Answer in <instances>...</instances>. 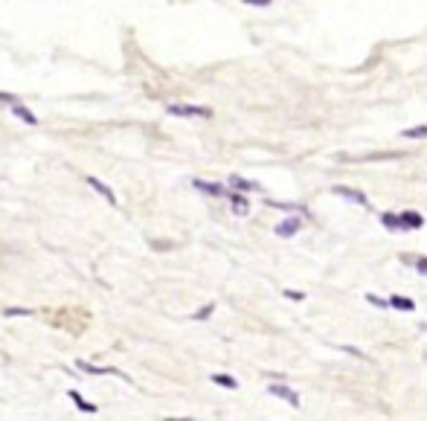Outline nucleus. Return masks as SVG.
Listing matches in <instances>:
<instances>
[{
	"label": "nucleus",
	"mask_w": 427,
	"mask_h": 421,
	"mask_svg": "<svg viewBox=\"0 0 427 421\" xmlns=\"http://www.w3.org/2000/svg\"><path fill=\"white\" fill-rule=\"evenodd\" d=\"M404 265H410L419 276H427V256H404V259H401Z\"/></svg>",
	"instance_id": "13"
},
{
	"label": "nucleus",
	"mask_w": 427,
	"mask_h": 421,
	"mask_svg": "<svg viewBox=\"0 0 427 421\" xmlns=\"http://www.w3.org/2000/svg\"><path fill=\"white\" fill-rule=\"evenodd\" d=\"M268 392L273 395V398L285 401L288 407H294V410H299V407H302V398H299V392H297V389H291L288 384H271V387H268Z\"/></svg>",
	"instance_id": "2"
},
{
	"label": "nucleus",
	"mask_w": 427,
	"mask_h": 421,
	"mask_svg": "<svg viewBox=\"0 0 427 421\" xmlns=\"http://www.w3.org/2000/svg\"><path fill=\"white\" fill-rule=\"evenodd\" d=\"M331 195H338V198H343V201H349V203H354V206L369 209V198H366L361 189H349V186H331Z\"/></svg>",
	"instance_id": "3"
},
{
	"label": "nucleus",
	"mask_w": 427,
	"mask_h": 421,
	"mask_svg": "<svg viewBox=\"0 0 427 421\" xmlns=\"http://www.w3.org/2000/svg\"><path fill=\"white\" fill-rule=\"evenodd\" d=\"M87 186H90V189H97V192H99V195H102L108 203H116V195L111 192V186H105L99 177H87Z\"/></svg>",
	"instance_id": "10"
},
{
	"label": "nucleus",
	"mask_w": 427,
	"mask_h": 421,
	"mask_svg": "<svg viewBox=\"0 0 427 421\" xmlns=\"http://www.w3.org/2000/svg\"><path fill=\"white\" fill-rule=\"evenodd\" d=\"M169 116H180V120H209L212 111L204 105H169L166 108Z\"/></svg>",
	"instance_id": "1"
},
{
	"label": "nucleus",
	"mask_w": 427,
	"mask_h": 421,
	"mask_svg": "<svg viewBox=\"0 0 427 421\" xmlns=\"http://www.w3.org/2000/svg\"><path fill=\"white\" fill-rule=\"evenodd\" d=\"M242 4H247V6H271L273 0H242Z\"/></svg>",
	"instance_id": "24"
},
{
	"label": "nucleus",
	"mask_w": 427,
	"mask_h": 421,
	"mask_svg": "<svg viewBox=\"0 0 427 421\" xmlns=\"http://www.w3.org/2000/svg\"><path fill=\"white\" fill-rule=\"evenodd\" d=\"M282 296H285V299H291V302H302V299H305V294H302V291H294V288H285V291H282Z\"/></svg>",
	"instance_id": "19"
},
{
	"label": "nucleus",
	"mask_w": 427,
	"mask_h": 421,
	"mask_svg": "<svg viewBox=\"0 0 427 421\" xmlns=\"http://www.w3.org/2000/svg\"><path fill=\"white\" fill-rule=\"evenodd\" d=\"M390 308H395V311H416V302L413 299H407V296H401V294H392L390 296Z\"/></svg>",
	"instance_id": "11"
},
{
	"label": "nucleus",
	"mask_w": 427,
	"mask_h": 421,
	"mask_svg": "<svg viewBox=\"0 0 427 421\" xmlns=\"http://www.w3.org/2000/svg\"><path fill=\"white\" fill-rule=\"evenodd\" d=\"M192 186L198 192H204V195H212V198H221V195H227V189L221 183H206V180H192Z\"/></svg>",
	"instance_id": "7"
},
{
	"label": "nucleus",
	"mask_w": 427,
	"mask_h": 421,
	"mask_svg": "<svg viewBox=\"0 0 427 421\" xmlns=\"http://www.w3.org/2000/svg\"><path fill=\"white\" fill-rule=\"evenodd\" d=\"M212 384H218V387H227V389H239V381L230 378V375H212Z\"/></svg>",
	"instance_id": "17"
},
{
	"label": "nucleus",
	"mask_w": 427,
	"mask_h": 421,
	"mask_svg": "<svg viewBox=\"0 0 427 421\" xmlns=\"http://www.w3.org/2000/svg\"><path fill=\"white\" fill-rule=\"evenodd\" d=\"M212 311H216V306H212V302H209V306H204L201 311H195V314H192V320H198V322H204L206 317H212Z\"/></svg>",
	"instance_id": "18"
},
{
	"label": "nucleus",
	"mask_w": 427,
	"mask_h": 421,
	"mask_svg": "<svg viewBox=\"0 0 427 421\" xmlns=\"http://www.w3.org/2000/svg\"><path fill=\"white\" fill-rule=\"evenodd\" d=\"M12 113H15V116H20V120L27 122V125H38V116H35V113H30V108L15 105V108H12Z\"/></svg>",
	"instance_id": "14"
},
{
	"label": "nucleus",
	"mask_w": 427,
	"mask_h": 421,
	"mask_svg": "<svg viewBox=\"0 0 427 421\" xmlns=\"http://www.w3.org/2000/svg\"><path fill=\"white\" fill-rule=\"evenodd\" d=\"M381 224H384L390 232H404V221H401V213H384V215H381Z\"/></svg>",
	"instance_id": "9"
},
{
	"label": "nucleus",
	"mask_w": 427,
	"mask_h": 421,
	"mask_svg": "<svg viewBox=\"0 0 427 421\" xmlns=\"http://www.w3.org/2000/svg\"><path fill=\"white\" fill-rule=\"evenodd\" d=\"M404 139H427V125H413V128H404L401 131Z\"/></svg>",
	"instance_id": "15"
},
{
	"label": "nucleus",
	"mask_w": 427,
	"mask_h": 421,
	"mask_svg": "<svg viewBox=\"0 0 427 421\" xmlns=\"http://www.w3.org/2000/svg\"><path fill=\"white\" fill-rule=\"evenodd\" d=\"M401 221H404V232H413V230L424 227V218L416 213V209H404V213H401Z\"/></svg>",
	"instance_id": "8"
},
{
	"label": "nucleus",
	"mask_w": 427,
	"mask_h": 421,
	"mask_svg": "<svg viewBox=\"0 0 427 421\" xmlns=\"http://www.w3.org/2000/svg\"><path fill=\"white\" fill-rule=\"evenodd\" d=\"M4 314H6V317H32L35 311H32V308H6Z\"/></svg>",
	"instance_id": "21"
},
{
	"label": "nucleus",
	"mask_w": 427,
	"mask_h": 421,
	"mask_svg": "<svg viewBox=\"0 0 427 421\" xmlns=\"http://www.w3.org/2000/svg\"><path fill=\"white\" fill-rule=\"evenodd\" d=\"M340 352L354 355V358H361V360H369V355H366V352H361V348H352V346H340Z\"/></svg>",
	"instance_id": "22"
},
{
	"label": "nucleus",
	"mask_w": 427,
	"mask_h": 421,
	"mask_svg": "<svg viewBox=\"0 0 427 421\" xmlns=\"http://www.w3.org/2000/svg\"><path fill=\"white\" fill-rule=\"evenodd\" d=\"M366 302H369V306H378V308H390V299H381L375 294H366Z\"/></svg>",
	"instance_id": "20"
},
{
	"label": "nucleus",
	"mask_w": 427,
	"mask_h": 421,
	"mask_svg": "<svg viewBox=\"0 0 427 421\" xmlns=\"http://www.w3.org/2000/svg\"><path fill=\"white\" fill-rule=\"evenodd\" d=\"M268 206H273V209H288V213H297V203H282V201H268Z\"/></svg>",
	"instance_id": "23"
},
{
	"label": "nucleus",
	"mask_w": 427,
	"mask_h": 421,
	"mask_svg": "<svg viewBox=\"0 0 427 421\" xmlns=\"http://www.w3.org/2000/svg\"><path fill=\"white\" fill-rule=\"evenodd\" d=\"M70 401H73V404H76L82 413H87V415H93V413H97V407H93V404H87V401L82 398L79 392H70Z\"/></svg>",
	"instance_id": "16"
},
{
	"label": "nucleus",
	"mask_w": 427,
	"mask_h": 421,
	"mask_svg": "<svg viewBox=\"0 0 427 421\" xmlns=\"http://www.w3.org/2000/svg\"><path fill=\"white\" fill-rule=\"evenodd\" d=\"M230 186H233V189H242V192H259V189H262L259 183H253V180H247V177H239V175L230 177Z\"/></svg>",
	"instance_id": "12"
},
{
	"label": "nucleus",
	"mask_w": 427,
	"mask_h": 421,
	"mask_svg": "<svg viewBox=\"0 0 427 421\" xmlns=\"http://www.w3.org/2000/svg\"><path fill=\"white\" fill-rule=\"evenodd\" d=\"M230 209H233V215L247 218L250 215V201L245 195H239V189H235V195H230Z\"/></svg>",
	"instance_id": "6"
},
{
	"label": "nucleus",
	"mask_w": 427,
	"mask_h": 421,
	"mask_svg": "<svg viewBox=\"0 0 427 421\" xmlns=\"http://www.w3.org/2000/svg\"><path fill=\"white\" fill-rule=\"evenodd\" d=\"M299 230H302V218L299 215H291V218H285V221H279L273 227V232H276L279 239H294Z\"/></svg>",
	"instance_id": "4"
},
{
	"label": "nucleus",
	"mask_w": 427,
	"mask_h": 421,
	"mask_svg": "<svg viewBox=\"0 0 427 421\" xmlns=\"http://www.w3.org/2000/svg\"><path fill=\"white\" fill-rule=\"evenodd\" d=\"M76 366L85 372V375H116V378H125L120 369H108V366H93V363H85V360H76Z\"/></svg>",
	"instance_id": "5"
}]
</instances>
